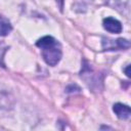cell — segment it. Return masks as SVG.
Instances as JSON below:
<instances>
[{"mask_svg": "<svg viewBox=\"0 0 131 131\" xmlns=\"http://www.w3.org/2000/svg\"><path fill=\"white\" fill-rule=\"evenodd\" d=\"M12 30V27L8 19H6L3 16H0V36H6L10 33Z\"/></svg>", "mask_w": 131, "mask_h": 131, "instance_id": "5b68a950", "label": "cell"}, {"mask_svg": "<svg viewBox=\"0 0 131 131\" xmlns=\"http://www.w3.org/2000/svg\"><path fill=\"white\" fill-rule=\"evenodd\" d=\"M103 28L111 32V33H115V34H118V33H121L122 31V25L121 23L116 19V18H113V17H106L103 19Z\"/></svg>", "mask_w": 131, "mask_h": 131, "instance_id": "7a4b0ae2", "label": "cell"}, {"mask_svg": "<svg viewBox=\"0 0 131 131\" xmlns=\"http://www.w3.org/2000/svg\"><path fill=\"white\" fill-rule=\"evenodd\" d=\"M116 44H117V47L118 48H122V49L128 48L130 46V43L127 40H125V39H118L116 41Z\"/></svg>", "mask_w": 131, "mask_h": 131, "instance_id": "8992f818", "label": "cell"}, {"mask_svg": "<svg viewBox=\"0 0 131 131\" xmlns=\"http://www.w3.org/2000/svg\"><path fill=\"white\" fill-rule=\"evenodd\" d=\"M113 110L115 112V114L118 116V118L126 120L130 117L131 115V110L128 105L123 104V103H116L113 106Z\"/></svg>", "mask_w": 131, "mask_h": 131, "instance_id": "3957f363", "label": "cell"}, {"mask_svg": "<svg viewBox=\"0 0 131 131\" xmlns=\"http://www.w3.org/2000/svg\"><path fill=\"white\" fill-rule=\"evenodd\" d=\"M42 56L45 60V62L49 66H56L58 61L61 58V50L57 43H55L53 46L43 49L42 50Z\"/></svg>", "mask_w": 131, "mask_h": 131, "instance_id": "6da1fadb", "label": "cell"}, {"mask_svg": "<svg viewBox=\"0 0 131 131\" xmlns=\"http://www.w3.org/2000/svg\"><path fill=\"white\" fill-rule=\"evenodd\" d=\"M124 71H125V73H126L127 77H131V73H130V66H129V64L126 67V69H125Z\"/></svg>", "mask_w": 131, "mask_h": 131, "instance_id": "52a82bcc", "label": "cell"}, {"mask_svg": "<svg viewBox=\"0 0 131 131\" xmlns=\"http://www.w3.org/2000/svg\"><path fill=\"white\" fill-rule=\"evenodd\" d=\"M55 43H56V41H55V39L53 37H51V36H44V37H42L41 39H39L37 41L36 45L43 50V49H46V48H49V47L53 46Z\"/></svg>", "mask_w": 131, "mask_h": 131, "instance_id": "277c9868", "label": "cell"}]
</instances>
